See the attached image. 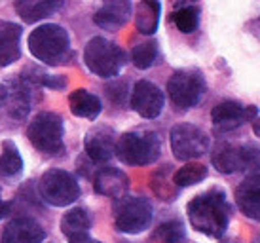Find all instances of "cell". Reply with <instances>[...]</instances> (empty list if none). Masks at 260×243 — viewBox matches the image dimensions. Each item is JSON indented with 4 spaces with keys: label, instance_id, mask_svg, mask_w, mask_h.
I'll use <instances>...</instances> for the list:
<instances>
[{
    "label": "cell",
    "instance_id": "1",
    "mask_svg": "<svg viewBox=\"0 0 260 243\" xmlns=\"http://www.w3.org/2000/svg\"><path fill=\"white\" fill-rule=\"evenodd\" d=\"M188 219L200 234H205L209 237L224 236V232L230 224L232 207L226 194L220 188H211L207 192L198 194L194 200L188 203Z\"/></svg>",
    "mask_w": 260,
    "mask_h": 243
},
{
    "label": "cell",
    "instance_id": "2",
    "mask_svg": "<svg viewBox=\"0 0 260 243\" xmlns=\"http://www.w3.org/2000/svg\"><path fill=\"white\" fill-rule=\"evenodd\" d=\"M71 42L69 35L63 27L48 23L42 25L30 33L29 36V50L30 53L48 65H59L65 63L71 57Z\"/></svg>",
    "mask_w": 260,
    "mask_h": 243
},
{
    "label": "cell",
    "instance_id": "3",
    "mask_svg": "<svg viewBox=\"0 0 260 243\" xmlns=\"http://www.w3.org/2000/svg\"><path fill=\"white\" fill-rule=\"evenodd\" d=\"M114 154L127 165H150L161 154V141L154 131H127L116 141Z\"/></svg>",
    "mask_w": 260,
    "mask_h": 243
},
{
    "label": "cell",
    "instance_id": "4",
    "mask_svg": "<svg viewBox=\"0 0 260 243\" xmlns=\"http://www.w3.org/2000/svg\"><path fill=\"white\" fill-rule=\"evenodd\" d=\"M84 63L89 71L101 78H114L125 65V53L114 42L103 36H95L84 50Z\"/></svg>",
    "mask_w": 260,
    "mask_h": 243
},
{
    "label": "cell",
    "instance_id": "5",
    "mask_svg": "<svg viewBox=\"0 0 260 243\" xmlns=\"http://www.w3.org/2000/svg\"><path fill=\"white\" fill-rule=\"evenodd\" d=\"M207 89L205 78L198 69H181L171 74L167 82V93L177 110H190L202 101Z\"/></svg>",
    "mask_w": 260,
    "mask_h": 243
},
{
    "label": "cell",
    "instance_id": "6",
    "mask_svg": "<svg viewBox=\"0 0 260 243\" xmlns=\"http://www.w3.org/2000/svg\"><path fill=\"white\" fill-rule=\"evenodd\" d=\"M27 137L37 150L44 154L63 152V120L53 112H40L27 128Z\"/></svg>",
    "mask_w": 260,
    "mask_h": 243
},
{
    "label": "cell",
    "instance_id": "7",
    "mask_svg": "<svg viewBox=\"0 0 260 243\" xmlns=\"http://www.w3.org/2000/svg\"><path fill=\"white\" fill-rule=\"evenodd\" d=\"M152 222V205L141 196H123L114 205V224L123 234H141Z\"/></svg>",
    "mask_w": 260,
    "mask_h": 243
},
{
    "label": "cell",
    "instance_id": "8",
    "mask_svg": "<svg viewBox=\"0 0 260 243\" xmlns=\"http://www.w3.org/2000/svg\"><path fill=\"white\" fill-rule=\"evenodd\" d=\"M38 190L44 201L53 207H67L80 198V186L73 175L63 169H50L42 175Z\"/></svg>",
    "mask_w": 260,
    "mask_h": 243
},
{
    "label": "cell",
    "instance_id": "9",
    "mask_svg": "<svg viewBox=\"0 0 260 243\" xmlns=\"http://www.w3.org/2000/svg\"><path fill=\"white\" fill-rule=\"evenodd\" d=\"M169 141L173 156L182 162H192L209 150L207 133L192 124H177L175 128H171Z\"/></svg>",
    "mask_w": 260,
    "mask_h": 243
},
{
    "label": "cell",
    "instance_id": "10",
    "mask_svg": "<svg viewBox=\"0 0 260 243\" xmlns=\"http://www.w3.org/2000/svg\"><path fill=\"white\" fill-rule=\"evenodd\" d=\"M211 162L218 173L232 175L260 165V150L251 144H222L213 152Z\"/></svg>",
    "mask_w": 260,
    "mask_h": 243
},
{
    "label": "cell",
    "instance_id": "11",
    "mask_svg": "<svg viewBox=\"0 0 260 243\" xmlns=\"http://www.w3.org/2000/svg\"><path fill=\"white\" fill-rule=\"evenodd\" d=\"M258 118V108L254 105H241L238 101H222L215 105L213 112H211V120L217 131H234V129L241 128L247 122H253Z\"/></svg>",
    "mask_w": 260,
    "mask_h": 243
},
{
    "label": "cell",
    "instance_id": "12",
    "mask_svg": "<svg viewBox=\"0 0 260 243\" xmlns=\"http://www.w3.org/2000/svg\"><path fill=\"white\" fill-rule=\"evenodd\" d=\"M166 105L164 92L148 80H139L131 92V108L146 120H154L161 114Z\"/></svg>",
    "mask_w": 260,
    "mask_h": 243
},
{
    "label": "cell",
    "instance_id": "13",
    "mask_svg": "<svg viewBox=\"0 0 260 243\" xmlns=\"http://www.w3.org/2000/svg\"><path fill=\"white\" fill-rule=\"evenodd\" d=\"M0 107H4L8 116L23 120L30 110L29 84L23 78H14L0 84Z\"/></svg>",
    "mask_w": 260,
    "mask_h": 243
},
{
    "label": "cell",
    "instance_id": "14",
    "mask_svg": "<svg viewBox=\"0 0 260 243\" xmlns=\"http://www.w3.org/2000/svg\"><path fill=\"white\" fill-rule=\"evenodd\" d=\"M114 131L107 126H99L93 128L86 135L84 146H86V154L89 156L91 162L95 164H103V162H109L110 158L114 156L116 148V139Z\"/></svg>",
    "mask_w": 260,
    "mask_h": 243
},
{
    "label": "cell",
    "instance_id": "15",
    "mask_svg": "<svg viewBox=\"0 0 260 243\" xmlns=\"http://www.w3.org/2000/svg\"><path fill=\"white\" fill-rule=\"evenodd\" d=\"M236 203L247 219L260 222V175H249L236 188Z\"/></svg>",
    "mask_w": 260,
    "mask_h": 243
},
{
    "label": "cell",
    "instance_id": "16",
    "mask_svg": "<svg viewBox=\"0 0 260 243\" xmlns=\"http://www.w3.org/2000/svg\"><path fill=\"white\" fill-rule=\"evenodd\" d=\"M93 188L95 192L101 196L120 200L129 190V177L116 167H103L95 175Z\"/></svg>",
    "mask_w": 260,
    "mask_h": 243
},
{
    "label": "cell",
    "instance_id": "17",
    "mask_svg": "<svg viewBox=\"0 0 260 243\" xmlns=\"http://www.w3.org/2000/svg\"><path fill=\"white\" fill-rule=\"evenodd\" d=\"M131 10H133L131 2H125V0L107 2V4H103V6L95 12L93 21L97 27L114 33V31H118L120 27H123L125 23L129 21Z\"/></svg>",
    "mask_w": 260,
    "mask_h": 243
},
{
    "label": "cell",
    "instance_id": "18",
    "mask_svg": "<svg viewBox=\"0 0 260 243\" xmlns=\"http://www.w3.org/2000/svg\"><path fill=\"white\" fill-rule=\"evenodd\" d=\"M44 230L32 219H15L4 228L2 243H42Z\"/></svg>",
    "mask_w": 260,
    "mask_h": 243
},
{
    "label": "cell",
    "instance_id": "19",
    "mask_svg": "<svg viewBox=\"0 0 260 243\" xmlns=\"http://www.w3.org/2000/svg\"><path fill=\"white\" fill-rule=\"evenodd\" d=\"M21 27L10 21L0 23V67L15 63L21 55Z\"/></svg>",
    "mask_w": 260,
    "mask_h": 243
},
{
    "label": "cell",
    "instance_id": "20",
    "mask_svg": "<svg viewBox=\"0 0 260 243\" xmlns=\"http://www.w3.org/2000/svg\"><path fill=\"white\" fill-rule=\"evenodd\" d=\"M69 105H71V112L74 116L86 118V120H95L103 110L101 99L93 93H89L87 89H76L71 93Z\"/></svg>",
    "mask_w": 260,
    "mask_h": 243
},
{
    "label": "cell",
    "instance_id": "21",
    "mask_svg": "<svg viewBox=\"0 0 260 243\" xmlns=\"http://www.w3.org/2000/svg\"><path fill=\"white\" fill-rule=\"evenodd\" d=\"M63 6L61 2L55 0H21L15 4L17 14L21 15L23 21L27 23H37L40 19H46L57 12L59 8Z\"/></svg>",
    "mask_w": 260,
    "mask_h": 243
},
{
    "label": "cell",
    "instance_id": "22",
    "mask_svg": "<svg viewBox=\"0 0 260 243\" xmlns=\"http://www.w3.org/2000/svg\"><path fill=\"white\" fill-rule=\"evenodd\" d=\"M159 15H161V4L154 0L139 2L135 8V25L141 35H154L158 31Z\"/></svg>",
    "mask_w": 260,
    "mask_h": 243
},
{
    "label": "cell",
    "instance_id": "23",
    "mask_svg": "<svg viewBox=\"0 0 260 243\" xmlns=\"http://www.w3.org/2000/svg\"><path fill=\"white\" fill-rule=\"evenodd\" d=\"M89 226H91V219H89V215H87L86 209H82V207H76V209H73V211H69V213L63 217V221H61V230H63V234H65L69 239L87 234V232H89Z\"/></svg>",
    "mask_w": 260,
    "mask_h": 243
},
{
    "label": "cell",
    "instance_id": "24",
    "mask_svg": "<svg viewBox=\"0 0 260 243\" xmlns=\"http://www.w3.org/2000/svg\"><path fill=\"white\" fill-rule=\"evenodd\" d=\"M207 167L198 162H190V164L182 165L179 171L173 175V185L177 188H186V186H194L198 183H202L203 179H207Z\"/></svg>",
    "mask_w": 260,
    "mask_h": 243
},
{
    "label": "cell",
    "instance_id": "25",
    "mask_svg": "<svg viewBox=\"0 0 260 243\" xmlns=\"http://www.w3.org/2000/svg\"><path fill=\"white\" fill-rule=\"evenodd\" d=\"M173 21L177 25V29L190 35L198 29V23H200V10L194 4H177L173 12Z\"/></svg>",
    "mask_w": 260,
    "mask_h": 243
},
{
    "label": "cell",
    "instance_id": "26",
    "mask_svg": "<svg viewBox=\"0 0 260 243\" xmlns=\"http://www.w3.org/2000/svg\"><path fill=\"white\" fill-rule=\"evenodd\" d=\"M23 169V160L21 154L17 150L12 141H4L2 144V154H0V173L6 177H15L19 175Z\"/></svg>",
    "mask_w": 260,
    "mask_h": 243
},
{
    "label": "cell",
    "instance_id": "27",
    "mask_svg": "<svg viewBox=\"0 0 260 243\" xmlns=\"http://www.w3.org/2000/svg\"><path fill=\"white\" fill-rule=\"evenodd\" d=\"M158 59V44L154 40H148V42L137 44L133 50H131V61L133 65L145 71V69H150L152 65L156 63Z\"/></svg>",
    "mask_w": 260,
    "mask_h": 243
},
{
    "label": "cell",
    "instance_id": "28",
    "mask_svg": "<svg viewBox=\"0 0 260 243\" xmlns=\"http://www.w3.org/2000/svg\"><path fill=\"white\" fill-rule=\"evenodd\" d=\"M156 237L161 243H184L186 232H184V226H182L181 221H169L159 226L158 232H156Z\"/></svg>",
    "mask_w": 260,
    "mask_h": 243
},
{
    "label": "cell",
    "instance_id": "29",
    "mask_svg": "<svg viewBox=\"0 0 260 243\" xmlns=\"http://www.w3.org/2000/svg\"><path fill=\"white\" fill-rule=\"evenodd\" d=\"M125 89H127V87H125L123 82H114V84L107 86V93H109L110 101H112V103H118V105H122L123 99H125V95H127Z\"/></svg>",
    "mask_w": 260,
    "mask_h": 243
},
{
    "label": "cell",
    "instance_id": "30",
    "mask_svg": "<svg viewBox=\"0 0 260 243\" xmlns=\"http://www.w3.org/2000/svg\"><path fill=\"white\" fill-rule=\"evenodd\" d=\"M251 35H253L254 38L260 42V15L256 17V19H253V21H251Z\"/></svg>",
    "mask_w": 260,
    "mask_h": 243
},
{
    "label": "cell",
    "instance_id": "31",
    "mask_svg": "<svg viewBox=\"0 0 260 243\" xmlns=\"http://www.w3.org/2000/svg\"><path fill=\"white\" fill-rule=\"evenodd\" d=\"M69 243H101L97 241V239H91L89 234H84V236H78V237H73V239H69Z\"/></svg>",
    "mask_w": 260,
    "mask_h": 243
},
{
    "label": "cell",
    "instance_id": "32",
    "mask_svg": "<svg viewBox=\"0 0 260 243\" xmlns=\"http://www.w3.org/2000/svg\"><path fill=\"white\" fill-rule=\"evenodd\" d=\"M8 213V203L2 200V194H0V221L4 219V215Z\"/></svg>",
    "mask_w": 260,
    "mask_h": 243
},
{
    "label": "cell",
    "instance_id": "33",
    "mask_svg": "<svg viewBox=\"0 0 260 243\" xmlns=\"http://www.w3.org/2000/svg\"><path fill=\"white\" fill-rule=\"evenodd\" d=\"M253 131H254V135L260 139V118H254L253 120Z\"/></svg>",
    "mask_w": 260,
    "mask_h": 243
},
{
    "label": "cell",
    "instance_id": "34",
    "mask_svg": "<svg viewBox=\"0 0 260 243\" xmlns=\"http://www.w3.org/2000/svg\"><path fill=\"white\" fill-rule=\"evenodd\" d=\"M228 243H232V241H228Z\"/></svg>",
    "mask_w": 260,
    "mask_h": 243
}]
</instances>
